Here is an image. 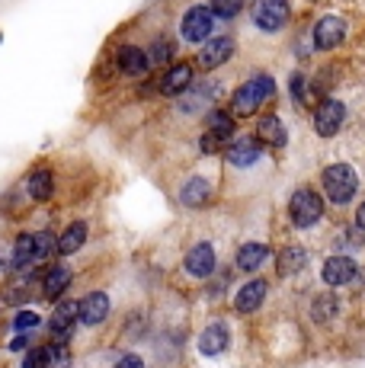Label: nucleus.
Returning a JSON list of instances; mask_svg holds the SVG:
<instances>
[{
  "label": "nucleus",
  "instance_id": "nucleus-4",
  "mask_svg": "<svg viewBox=\"0 0 365 368\" xmlns=\"http://www.w3.org/2000/svg\"><path fill=\"white\" fill-rule=\"evenodd\" d=\"M253 23L266 32L282 29L289 23V0H257L253 3Z\"/></svg>",
  "mask_w": 365,
  "mask_h": 368
},
{
  "label": "nucleus",
  "instance_id": "nucleus-3",
  "mask_svg": "<svg viewBox=\"0 0 365 368\" xmlns=\"http://www.w3.org/2000/svg\"><path fill=\"white\" fill-rule=\"evenodd\" d=\"M292 221H295L298 227H311L320 221V215H324V199L314 192V189H298L295 196H292Z\"/></svg>",
  "mask_w": 365,
  "mask_h": 368
},
{
  "label": "nucleus",
  "instance_id": "nucleus-12",
  "mask_svg": "<svg viewBox=\"0 0 365 368\" xmlns=\"http://www.w3.org/2000/svg\"><path fill=\"white\" fill-rule=\"evenodd\" d=\"M263 298H266V282H263V278H253V282H247V285L237 292L234 308L241 311V314H253V311L263 304Z\"/></svg>",
  "mask_w": 365,
  "mask_h": 368
},
{
  "label": "nucleus",
  "instance_id": "nucleus-1",
  "mask_svg": "<svg viewBox=\"0 0 365 368\" xmlns=\"http://www.w3.org/2000/svg\"><path fill=\"white\" fill-rule=\"evenodd\" d=\"M273 90H275L273 77H253V80H247L243 87L234 90L231 109H234V115H253L259 106L273 97Z\"/></svg>",
  "mask_w": 365,
  "mask_h": 368
},
{
  "label": "nucleus",
  "instance_id": "nucleus-22",
  "mask_svg": "<svg viewBox=\"0 0 365 368\" xmlns=\"http://www.w3.org/2000/svg\"><path fill=\"white\" fill-rule=\"evenodd\" d=\"M84 241H87V225H84V221H74L68 231L61 234L58 253H77V250L84 247Z\"/></svg>",
  "mask_w": 365,
  "mask_h": 368
},
{
  "label": "nucleus",
  "instance_id": "nucleus-19",
  "mask_svg": "<svg viewBox=\"0 0 365 368\" xmlns=\"http://www.w3.org/2000/svg\"><path fill=\"white\" fill-rule=\"evenodd\" d=\"M266 260H269V247H266V243H247V247H241V253H237V266H241L243 272L259 269Z\"/></svg>",
  "mask_w": 365,
  "mask_h": 368
},
{
  "label": "nucleus",
  "instance_id": "nucleus-35",
  "mask_svg": "<svg viewBox=\"0 0 365 368\" xmlns=\"http://www.w3.org/2000/svg\"><path fill=\"white\" fill-rule=\"evenodd\" d=\"M356 221H359V227H365V202L359 205V211H356Z\"/></svg>",
  "mask_w": 365,
  "mask_h": 368
},
{
  "label": "nucleus",
  "instance_id": "nucleus-24",
  "mask_svg": "<svg viewBox=\"0 0 365 368\" xmlns=\"http://www.w3.org/2000/svg\"><path fill=\"white\" fill-rule=\"evenodd\" d=\"M29 196L36 199V202H45L48 196H52V173L48 170H36L29 176Z\"/></svg>",
  "mask_w": 365,
  "mask_h": 368
},
{
  "label": "nucleus",
  "instance_id": "nucleus-32",
  "mask_svg": "<svg viewBox=\"0 0 365 368\" xmlns=\"http://www.w3.org/2000/svg\"><path fill=\"white\" fill-rule=\"evenodd\" d=\"M48 353H52V349H32V355H26L23 368H45Z\"/></svg>",
  "mask_w": 365,
  "mask_h": 368
},
{
  "label": "nucleus",
  "instance_id": "nucleus-11",
  "mask_svg": "<svg viewBox=\"0 0 365 368\" xmlns=\"http://www.w3.org/2000/svg\"><path fill=\"white\" fill-rule=\"evenodd\" d=\"M356 272L359 269L350 256H330L327 263H324V282L327 285H346V282H352Z\"/></svg>",
  "mask_w": 365,
  "mask_h": 368
},
{
  "label": "nucleus",
  "instance_id": "nucleus-26",
  "mask_svg": "<svg viewBox=\"0 0 365 368\" xmlns=\"http://www.w3.org/2000/svg\"><path fill=\"white\" fill-rule=\"evenodd\" d=\"M231 135H224V132H212L208 128L206 135H202V154H215V150H221L224 144H228Z\"/></svg>",
  "mask_w": 365,
  "mask_h": 368
},
{
  "label": "nucleus",
  "instance_id": "nucleus-34",
  "mask_svg": "<svg viewBox=\"0 0 365 368\" xmlns=\"http://www.w3.org/2000/svg\"><path fill=\"white\" fill-rule=\"evenodd\" d=\"M115 368H145V362L138 359V355H125V359H122Z\"/></svg>",
  "mask_w": 365,
  "mask_h": 368
},
{
  "label": "nucleus",
  "instance_id": "nucleus-15",
  "mask_svg": "<svg viewBox=\"0 0 365 368\" xmlns=\"http://www.w3.org/2000/svg\"><path fill=\"white\" fill-rule=\"evenodd\" d=\"M224 349H228V330H224V323H212V327H206V333L199 337V353L221 355Z\"/></svg>",
  "mask_w": 365,
  "mask_h": 368
},
{
  "label": "nucleus",
  "instance_id": "nucleus-18",
  "mask_svg": "<svg viewBox=\"0 0 365 368\" xmlns=\"http://www.w3.org/2000/svg\"><path fill=\"white\" fill-rule=\"evenodd\" d=\"M36 263H38V256H36V234H20L16 250H13V266H16V269H32Z\"/></svg>",
  "mask_w": 365,
  "mask_h": 368
},
{
  "label": "nucleus",
  "instance_id": "nucleus-17",
  "mask_svg": "<svg viewBox=\"0 0 365 368\" xmlns=\"http://www.w3.org/2000/svg\"><path fill=\"white\" fill-rule=\"evenodd\" d=\"M119 68L125 71V74H131V77L148 74V55L141 52V48H135V45H125L119 52Z\"/></svg>",
  "mask_w": 365,
  "mask_h": 368
},
{
  "label": "nucleus",
  "instance_id": "nucleus-21",
  "mask_svg": "<svg viewBox=\"0 0 365 368\" xmlns=\"http://www.w3.org/2000/svg\"><path fill=\"white\" fill-rule=\"evenodd\" d=\"M257 157H259V148L253 138H241V141L228 150V160L234 167H250V164H257Z\"/></svg>",
  "mask_w": 365,
  "mask_h": 368
},
{
  "label": "nucleus",
  "instance_id": "nucleus-2",
  "mask_svg": "<svg viewBox=\"0 0 365 368\" xmlns=\"http://www.w3.org/2000/svg\"><path fill=\"white\" fill-rule=\"evenodd\" d=\"M356 170L350 164H334L324 170V192H327L330 202L346 205L352 196H356Z\"/></svg>",
  "mask_w": 365,
  "mask_h": 368
},
{
  "label": "nucleus",
  "instance_id": "nucleus-7",
  "mask_svg": "<svg viewBox=\"0 0 365 368\" xmlns=\"http://www.w3.org/2000/svg\"><path fill=\"white\" fill-rule=\"evenodd\" d=\"M343 38H346V20H340V16H324L314 26V45L317 48H336Z\"/></svg>",
  "mask_w": 365,
  "mask_h": 368
},
{
  "label": "nucleus",
  "instance_id": "nucleus-5",
  "mask_svg": "<svg viewBox=\"0 0 365 368\" xmlns=\"http://www.w3.org/2000/svg\"><path fill=\"white\" fill-rule=\"evenodd\" d=\"M343 119H346V109H343L340 99H324L314 113V128H317L320 138H334L343 128Z\"/></svg>",
  "mask_w": 365,
  "mask_h": 368
},
{
  "label": "nucleus",
  "instance_id": "nucleus-27",
  "mask_svg": "<svg viewBox=\"0 0 365 368\" xmlns=\"http://www.w3.org/2000/svg\"><path fill=\"white\" fill-rule=\"evenodd\" d=\"M241 10H243V0H212V13L215 16H224V20L237 16Z\"/></svg>",
  "mask_w": 365,
  "mask_h": 368
},
{
  "label": "nucleus",
  "instance_id": "nucleus-33",
  "mask_svg": "<svg viewBox=\"0 0 365 368\" xmlns=\"http://www.w3.org/2000/svg\"><path fill=\"white\" fill-rule=\"evenodd\" d=\"M154 61H157V64H164V61L170 58V45L167 42H157V45H154V55H151Z\"/></svg>",
  "mask_w": 365,
  "mask_h": 368
},
{
  "label": "nucleus",
  "instance_id": "nucleus-30",
  "mask_svg": "<svg viewBox=\"0 0 365 368\" xmlns=\"http://www.w3.org/2000/svg\"><path fill=\"white\" fill-rule=\"evenodd\" d=\"M13 327L20 333L36 330V327H38V314H36V311H20V314H16V320H13Z\"/></svg>",
  "mask_w": 365,
  "mask_h": 368
},
{
  "label": "nucleus",
  "instance_id": "nucleus-14",
  "mask_svg": "<svg viewBox=\"0 0 365 368\" xmlns=\"http://www.w3.org/2000/svg\"><path fill=\"white\" fill-rule=\"evenodd\" d=\"M192 83V68L182 61V64H173V68L164 74V83H160V90L167 93V97H180L186 87Z\"/></svg>",
  "mask_w": 365,
  "mask_h": 368
},
{
  "label": "nucleus",
  "instance_id": "nucleus-25",
  "mask_svg": "<svg viewBox=\"0 0 365 368\" xmlns=\"http://www.w3.org/2000/svg\"><path fill=\"white\" fill-rule=\"evenodd\" d=\"M68 285H71V269H64V266H55V269L45 276V295L48 298H58Z\"/></svg>",
  "mask_w": 365,
  "mask_h": 368
},
{
  "label": "nucleus",
  "instance_id": "nucleus-8",
  "mask_svg": "<svg viewBox=\"0 0 365 368\" xmlns=\"http://www.w3.org/2000/svg\"><path fill=\"white\" fill-rule=\"evenodd\" d=\"M206 42L208 45L199 52V68L215 71L234 55V42H231V38H206Z\"/></svg>",
  "mask_w": 365,
  "mask_h": 368
},
{
  "label": "nucleus",
  "instance_id": "nucleus-6",
  "mask_svg": "<svg viewBox=\"0 0 365 368\" xmlns=\"http://www.w3.org/2000/svg\"><path fill=\"white\" fill-rule=\"evenodd\" d=\"M215 13L208 7H192L189 13L182 16V38L186 42H206L212 36Z\"/></svg>",
  "mask_w": 365,
  "mask_h": 368
},
{
  "label": "nucleus",
  "instance_id": "nucleus-31",
  "mask_svg": "<svg viewBox=\"0 0 365 368\" xmlns=\"http://www.w3.org/2000/svg\"><path fill=\"white\" fill-rule=\"evenodd\" d=\"M45 368H71V355L64 353V349H52V353H48Z\"/></svg>",
  "mask_w": 365,
  "mask_h": 368
},
{
  "label": "nucleus",
  "instance_id": "nucleus-13",
  "mask_svg": "<svg viewBox=\"0 0 365 368\" xmlns=\"http://www.w3.org/2000/svg\"><path fill=\"white\" fill-rule=\"evenodd\" d=\"M186 269H189L196 278L212 276V269H215V250H212V243H196V247L189 250V256H186Z\"/></svg>",
  "mask_w": 365,
  "mask_h": 368
},
{
  "label": "nucleus",
  "instance_id": "nucleus-16",
  "mask_svg": "<svg viewBox=\"0 0 365 368\" xmlns=\"http://www.w3.org/2000/svg\"><path fill=\"white\" fill-rule=\"evenodd\" d=\"M257 135L263 144H269V148H285V128H282V122L275 119V115H263L257 125Z\"/></svg>",
  "mask_w": 365,
  "mask_h": 368
},
{
  "label": "nucleus",
  "instance_id": "nucleus-20",
  "mask_svg": "<svg viewBox=\"0 0 365 368\" xmlns=\"http://www.w3.org/2000/svg\"><path fill=\"white\" fill-rule=\"evenodd\" d=\"M182 205H189V208H199V205H206L208 199H212V186H208L202 176H196V180H189L186 186H182L180 192Z\"/></svg>",
  "mask_w": 365,
  "mask_h": 368
},
{
  "label": "nucleus",
  "instance_id": "nucleus-29",
  "mask_svg": "<svg viewBox=\"0 0 365 368\" xmlns=\"http://www.w3.org/2000/svg\"><path fill=\"white\" fill-rule=\"evenodd\" d=\"M55 253V237L52 234H36V256H38V263H42V260H48V256Z\"/></svg>",
  "mask_w": 365,
  "mask_h": 368
},
{
  "label": "nucleus",
  "instance_id": "nucleus-9",
  "mask_svg": "<svg viewBox=\"0 0 365 368\" xmlns=\"http://www.w3.org/2000/svg\"><path fill=\"white\" fill-rule=\"evenodd\" d=\"M77 308H80V311H77V314H80V323L96 327V323H103V320H106V314H109V298L103 292H93V295H87Z\"/></svg>",
  "mask_w": 365,
  "mask_h": 368
},
{
  "label": "nucleus",
  "instance_id": "nucleus-10",
  "mask_svg": "<svg viewBox=\"0 0 365 368\" xmlns=\"http://www.w3.org/2000/svg\"><path fill=\"white\" fill-rule=\"evenodd\" d=\"M77 301H61L58 308H55V314H52V333H55V339H68L71 337V330H74V323L80 320V314H77Z\"/></svg>",
  "mask_w": 365,
  "mask_h": 368
},
{
  "label": "nucleus",
  "instance_id": "nucleus-23",
  "mask_svg": "<svg viewBox=\"0 0 365 368\" xmlns=\"http://www.w3.org/2000/svg\"><path fill=\"white\" fill-rule=\"evenodd\" d=\"M304 260H308V256H304L301 247H285L279 253V276H295L304 266Z\"/></svg>",
  "mask_w": 365,
  "mask_h": 368
},
{
  "label": "nucleus",
  "instance_id": "nucleus-28",
  "mask_svg": "<svg viewBox=\"0 0 365 368\" xmlns=\"http://www.w3.org/2000/svg\"><path fill=\"white\" fill-rule=\"evenodd\" d=\"M208 128H212V132H224V135H231V132H234V122H231V115L228 113H208Z\"/></svg>",
  "mask_w": 365,
  "mask_h": 368
}]
</instances>
